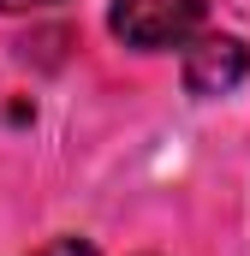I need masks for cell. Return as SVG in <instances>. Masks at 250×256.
I'll return each mask as SVG.
<instances>
[{
    "instance_id": "2",
    "label": "cell",
    "mask_w": 250,
    "mask_h": 256,
    "mask_svg": "<svg viewBox=\"0 0 250 256\" xmlns=\"http://www.w3.org/2000/svg\"><path fill=\"white\" fill-rule=\"evenodd\" d=\"M250 78V48L238 36H196L185 48V90L190 96H232Z\"/></svg>"
},
{
    "instance_id": "4",
    "label": "cell",
    "mask_w": 250,
    "mask_h": 256,
    "mask_svg": "<svg viewBox=\"0 0 250 256\" xmlns=\"http://www.w3.org/2000/svg\"><path fill=\"white\" fill-rule=\"evenodd\" d=\"M18 6H60V0H0V12H18Z\"/></svg>"
},
{
    "instance_id": "1",
    "label": "cell",
    "mask_w": 250,
    "mask_h": 256,
    "mask_svg": "<svg viewBox=\"0 0 250 256\" xmlns=\"http://www.w3.org/2000/svg\"><path fill=\"white\" fill-rule=\"evenodd\" d=\"M202 18L208 0H114L108 30L137 54H161V48H190Z\"/></svg>"
},
{
    "instance_id": "3",
    "label": "cell",
    "mask_w": 250,
    "mask_h": 256,
    "mask_svg": "<svg viewBox=\"0 0 250 256\" xmlns=\"http://www.w3.org/2000/svg\"><path fill=\"white\" fill-rule=\"evenodd\" d=\"M36 256H96V244L90 238H54L48 250H36Z\"/></svg>"
}]
</instances>
